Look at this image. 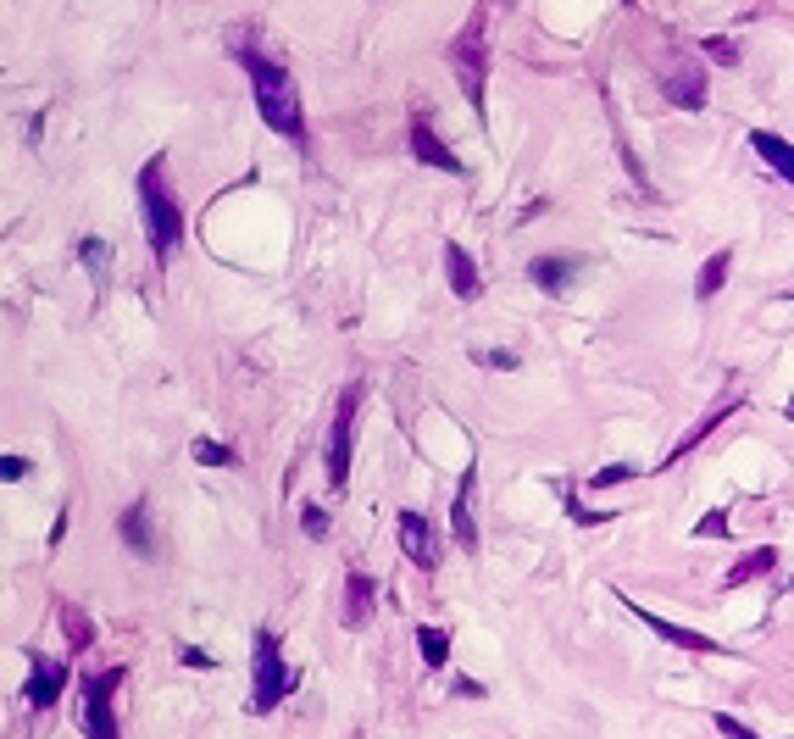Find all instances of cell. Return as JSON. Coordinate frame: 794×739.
Returning <instances> with one entry per match:
<instances>
[{
	"label": "cell",
	"mask_w": 794,
	"mask_h": 739,
	"mask_svg": "<svg viewBox=\"0 0 794 739\" xmlns=\"http://www.w3.org/2000/svg\"><path fill=\"white\" fill-rule=\"evenodd\" d=\"M700 50H705V56H717V61H728V67L739 61V45H734V39H723V34H705V39H700Z\"/></svg>",
	"instance_id": "f1b7e54d"
},
{
	"label": "cell",
	"mask_w": 794,
	"mask_h": 739,
	"mask_svg": "<svg viewBox=\"0 0 794 739\" xmlns=\"http://www.w3.org/2000/svg\"><path fill=\"white\" fill-rule=\"evenodd\" d=\"M728 268H734V251L705 257V262H700V278H694V295H700V300H717L723 284H728Z\"/></svg>",
	"instance_id": "d6986e66"
},
{
	"label": "cell",
	"mask_w": 794,
	"mask_h": 739,
	"mask_svg": "<svg viewBox=\"0 0 794 739\" xmlns=\"http://www.w3.org/2000/svg\"><path fill=\"white\" fill-rule=\"evenodd\" d=\"M29 473H34V462H29V456H18V451L0 456V478H7V484H18V478H29Z\"/></svg>",
	"instance_id": "f546056e"
},
{
	"label": "cell",
	"mask_w": 794,
	"mask_h": 739,
	"mask_svg": "<svg viewBox=\"0 0 794 739\" xmlns=\"http://www.w3.org/2000/svg\"><path fill=\"white\" fill-rule=\"evenodd\" d=\"M772 567H778V550H772V545H756V550H745V556L728 567V590H745V584L767 579Z\"/></svg>",
	"instance_id": "e0dca14e"
},
{
	"label": "cell",
	"mask_w": 794,
	"mask_h": 739,
	"mask_svg": "<svg viewBox=\"0 0 794 739\" xmlns=\"http://www.w3.org/2000/svg\"><path fill=\"white\" fill-rule=\"evenodd\" d=\"M789 300H794V295H789Z\"/></svg>",
	"instance_id": "d590c367"
},
{
	"label": "cell",
	"mask_w": 794,
	"mask_h": 739,
	"mask_svg": "<svg viewBox=\"0 0 794 739\" xmlns=\"http://www.w3.org/2000/svg\"><path fill=\"white\" fill-rule=\"evenodd\" d=\"M484 367H500V373H517V351H478Z\"/></svg>",
	"instance_id": "d6a6232c"
},
{
	"label": "cell",
	"mask_w": 794,
	"mask_h": 739,
	"mask_svg": "<svg viewBox=\"0 0 794 739\" xmlns=\"http://www.w3.org/2000/svg\"><path fill=\"white\" fill-rule=\"evenodd\" d=\"M139 223H145V239H150L156 257H172V251H179V239H184V212H179V201L167 195V161H161V156L139 168Z\"/></svg>",
	"instance_id": "7a4b0ae2"
},
{
	"label": "cell",
	"mask_w": 794,
	"mask_h": 739,
	"mask_svg": "<svg viewBox=\"0 0 794 739\" xmlns=\"http://www.w3.org/2000/svg\"><path fill=\"white\" fill-rule=\"evenodd\" d=\"M300 534H306L311 545H322V539H328V512L306 501V507H300Z\"/></svg>",
	"instance_id": "d4e9b609"
},
{
	"label": "cell",
	"mask_w": 794,
	"mask_h": 739,
	"mask_svg": "<svg viewBox=\"0 0 794 739\" xmlns=\"http://www.w3.org/2000/svg\"><path fill=\"white\" fill-rule=\"evenodd\" d=\"M117 684H123V668H101V673L83 679V734H90V739H123L117 717H112Z\"/></svg>",
	"instance_id": "8992f818"
},
{
	"label": "cell",
	"mask_w": 794,
	"mask_h": 739,
	"mask_svg": "<svg viewBox=\"0 0 794 739\" xmlns=\"http://www.w3.org/2000/svg\"><path fill=\"white\" fill-rule=\"evenodd\" d=\"M489 23H484V12L451 39V72H456V84H462V95H467V106L473 112H484V78H489Z\"/></svg>",
	"instance_id": "277c9868"
},
{
	"label": "cell",
	"mask_w": 794,
	"mask_h": 739,
	"mask_svg": "<svg viewBox=\"0 0 794 739\" xmlns=\"http://www.w3.org/2000/svg\"><path fill=\"white\" fill-rule=\"evenodd\" d=\"M728 528H734V523H728V512L717 507V512H705V518L694 523V539H728Z\"/></svg>",
	"instance_id": "484cf974"
},
{
	"label": "cell",
	"mask_w": 794,
	"mask_h": 739,
	"mask_svg": "<svg viewBox=\"0 0 794 739\" xmlns=\"http://www.w3.org/2000/svg\"><path fill=\"white\" fill-rule=\"evenodd\" d=\"M567 518H572V523H583V528H594V523H611V512H589V507H578L572 496H567Z\"/></svg>",
	"instance_id": "4dcf8cb0"
},
{
	"label": "cell",
	"mask_w": 794,
	"mask_h": 739,
	"mask_svg": "<svg viewBox=\"0 0 794 739\" xmlns=\"http://www.w3.org/2000/svg\"><path fill=\"white\" fill-rule=\"evenodd\" d=\"M373 601H378L373 579H367L362 567H350V572H344V628H367V617H373Z\"/></svg>",
	"instance_id": "5bb4252c"
},
{
	"label": "cell",
	"mask_w": 794,
	"mask_h": 739,
	"mask_svg": "<svg viewBox=\"0 0 794 739\" xmlns=\"http://www.w3.org/2000/svg\"><path fill=\"white\" fill-rule=\"evenodd\" d=\"M117 528H123V545H128L134 556H156V539H150V528H145V501H134Z\"/></svg>",
	"instance_id": "7402d4cb"
},
{
	"label": "cell",
	"mask_w": 794,
	"mask_h": 739,
	"mask_svg": "<svg viewBox=\"0 0 794 739\" xmlns=\"http://www.w3.org/2000/svg\"><path fill=\"white\" fill-rule=\"evenodd\" d=\"M190 456H195L201 467H234V451H228L223 440H195V445H190Z\"/></svg>",
	"instance_id": "cb8c5ba5"
},
{
	"label": "cell",
	"mask_w": 794,
	"mask_h": 739,
	"mask_svg": "<svg viewBox=\"0 0 794 739\" xmlns=\"http://www.w3.org/2000/svg\"><path fill=\"white\" fill-rule=\"evenodd\" d=\"M239 67L250 78V95H256L261 123H268L279 139L300 145L306 139V117H300V90H295L290 67H279L273 56H261V50H239Z\"/></svg>",
	"instance_id": "6da1fadb"
},
{
	"label": "cell",
	"mask_w": 794,
	"mask_h": 739,
	"mask_svg": "<svg viewBox=\"0 0 794 739\" xmlns=\"http://www.w3.org/2000/svg\"><path fill=\"white\" fill-rule=\"evenodd\" d=\"M411 156L422 161V168H433V173H451V179L462 173V156L428 128V117H411Z\"/></svg>",
	"instance_id": "8fae6325"
},
{
	"label": "cell",
	"mask_w": 794,
	"mask_h": 739,
	"mask_svg": "<svg viewBox=\"0 0 794 739\" xmlns=\"http://www.w3.org/2000/svg\"><path fill=\"white\" fill-rule=\"evenodd\" d=\"M61 634H67V650H90L95 645V623L78 601H61Z\"/></svg>",
	"instance_id": "44dd1931"
},
{
	"label": "cell",
	"mask_w": 794,
	"mask_h": 739,
	"mask_svg": "<svg viewBox=\"0 0 794 739\" xmlns=\"http://www.w3.org/2000/svg\"><path fill=\"white\" fill-rule=\"evenodd\" d=\"M395 534H400V550H406V561H411V567H422V572H433V567H439V556H433V528H428V518H422V512H400Z\"/></svg>",
	"instance_id": "4fadbf2b"
},
{
	"label": "cell",
	"mask_w": 794,
	"mask_h": 739,
	"mask_svg": "<svg viewBox=\"0 0 794 739\" xmlns=\"http://www.w3.org/2000/svg\"><path fill=\"white\" fill-rule=\"evenodd\" d=\"M179 662H184V668H201V673H212V668H217L212 656H206V650H195V645H179Z\"/></svg>",
	"instance_id": "1f68e13d"
},
{
	"label": "cell",
	"mask_w": 794,
	"mask_h": 739,
	"mask_svg": "<svg viewBox=\"0 0 794 739\" xmlns=\"http://www.w3.org/2000/svg\"><path fill=\"white\" fill-rule=\"evenodd\" d=\"M417 650H422V668L439 673V668L451 662V634H445V628H433V623H422V628H417Z\"/></svg>",
	"instance_id": "603a6c76"
},
{
	"label": "cell",
	"mask_w": 794,
	"mask_h": 739,
	"mask_svg": "<svg viewBox=\"0 0 794 739\" xmlns=\"http://www.w3.org/2000/svg\"><path fill=\"white\" fill-rule=\"evenodd\" d=\"M295 690V673L284 668V650H279V634L273 628H256V645H250V712H279Z\"/></svg>",
	"instance_id": "3957f363"
},
{
	"label": "cell",
	"mask_w": 794,
	"mask_h": 739,
	"mask_svg": "<svg viewBox=\"0 0 794 739\" xmlns=\"http://www.w3.org/2000/svg\"><path fill=\"white\" fill-rule=\"evenodd\" d=\"M61 695H67V662L29 650V684H23V701H29L34 712H50Z\"/></svg>",
	"instance_id": "9c48e42d"
},
{
	"label": "cell",
	"mask_w": 794,
	"mask_h": 739,
	"mask_svg": "<svg viewBox=\"0 0 794 739\" xmlns=\"http://www.w3.org/2000/svg\"><path fill=\"white\" fill-rule=\"evenodd\" d=\"M578 273H583V257H572V251H562V257H534V262H528V278H534V289H545V295H567Z\"/></svg>",
	"instance_id": "7c38bea8"
},
{
	"label": "cell",
	"mask_w": 794,
	"mask_h": 739,
	"mask_svg": "<svg viewBox=\"0 0 794 739\" xmlns=\"http://www.w3.org/2000/svg\"><path fill=\"white\" fill-rule=\"evenodd\" d=\"M456 695H473V701H484V695H489V690H484V684H478V679H462V684H456Z\"/></svg>",
	"instance_id": "836d02e7"
},
{
	"label": "cell",
	"mask_w": 794,
	"mask_h": 739,
	"mask_svg": "<svg viewBox=\"0 0 794 739\" xmlns=\"http://www.w3.org/2000/svg\"><path fill=\"white\" fill-rule=\"evenodd\" d=\"M789 418H794V400H789Z\"/></svg>",
	"instance_id": "e575fe53"
},
{
	"label": "cell",
	"mask_w": 794,
	"mask_h": 739,
	"mask_svg": "<svg viewBox=\"0 0 794 739\" xmlns=\"http://www.w3.org/2000/svg\"><path fill=\"white\" fill-rule=\"evenodd\" d=\"M356 406H362V384H344L339 406H333V423H328V445H322V467H328L333 489L350 484V434H356Z\"/></svg>",
	"instance_id": "5b68a950"
},
{
	"label": "cell",
	"mask_w": 794,
	"mask_h": 739,
	"mask_svg": "<svg viewBox=\"0 0 794 739\" xmlns=\"http://www.w3.org/2000/svg\"><path fill=\"white\" fill-rule=\"evenodd\" d=\"M451 534L462 550H478V467L467 462L462 484H456V507H451Z\"/></svg>",
	"instance_id": "30bf717a"
},
{
	"label": "cell",
	"mask_w": 794,
	"mask_h": 739,
	"mask_svg": "<svg viewBox=\"0 0 794 739\" xmlns=\"http://www.w3.org/2000/svg\"><path fill=\"white\" fill-rule=\"evenodd\" d=\"M712 728H717L723 739H767V734H756L750 723H739L734 712H717V717H712Z\"/></svg>",
	"instance_id": "4316f807"
},
{
	"label": "cell",
	"mask_w": 794,
	"mask_h": 739,
	"mask_svg": "<svg viewBox=\"0 0 794 739\" xmlns=\"http://www.w3.org/2000/svg\"><path fill=\"white\" fill-rule=\"evenodd\" d=\"M78 262H83V273H90L95 284H112V251H106L101 234H83V239H78Z\"/></svg>",
	"instance_id": "ffe728a7"
},
{
	"label": "cell",
	"mask_w": 794,
	"mask_h": 739,
	"mask_svg": "<svg viewBox=\"0 0 794 739\" xmlns=\"http://www.w3.org/2000/svg\"><path fill=\"white\" fill-rule=\"evenodd\" d=\"M623 606H628V612H634V617H639L656 639H667L672 650H694V656H723V650H728V645H723V639H712V634H700V628H678V623H667V617L645 612L634 595H623Z\"/></svg>",
	"instance_id": "ba28073f"
},
{
	"label": "cell",
	"mask_w": 794,
	"mask_h": 739,
	"mask_svg": "<svg viewBox=\"0 0 794 739\" xmlns=\"http://www.w3.org/2000/svg\"><path fill=\"white\" fill-rule=\"evenodd\" d=\"M639 467H628V462H611V467H600V473H589V489H611V484H628Z\"/></svg>",
	"instance_id": "83f0119b"
},
{
	"label": "cell",
	"mask_w": 794,
	"mask_h": 739,
	"mask_svg": "<svg viewBox=\"0 0 794 739\" xmlns=\"http://www.w3.org/2000/svg\"><path fill=\"white\" fill-rule=\"evenodd\" d=\"M750 150L767 161V168H772L783 184H794V145H789V139H778V134L756 128V134H750Z\"/></svg>",
	"instance_id": "9a60e30c"
},
{
	"label": "cell",
	"mask_w": 794,
	"mask_h": 739,
	"mask_svg": "<svg viewBox=\"0 0 794 739\" xmlns=\"http://www.w3.org/2000/svg\"><path fill=\"white\" fill-rule=\"evenodd\" d=\"M734 406H739V395H728V400H717V406H712V412H705V418L694 423V434H683V440L672 445V456H667L661 467H672V462H683V456H689V451H694V445H700L705 434H717V429H723V418H734Z\"/></svg>",
	"instance_id": "2e32d148"
},
{
	"label": "cell",
	"mask_w": 794,
	"mask_h": 739,
	"mask_svg": "<svg viewBox=\"0 0 794 739\" xmlns=\"http://www.w3.org/2000/svg\"><path fill=\"white\" fill-rule=\"evenodd\" d=\"M445 278H451V295L456 300H473L478 295V268L462 245H445Z\"/></svg>",
	"instance_id": "ac0fdd59"
},
{
	"label": "cell",
	"mask_w": 794,
	"mask_h": 739,
	"mask_svg": "<svg viewBox=\"0 0 794 739\" xmlns=\"http://www.w3.org/2000/svg\"><path fill=\"white\" fill-rule=\"evenodd\" d=\"M661 95L678 106V112H700L705 106V67L694 56H672L661 67Z\"/></svg>",
	"instance_id": "52a82bcc"
}]
</instances>
